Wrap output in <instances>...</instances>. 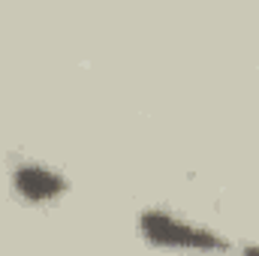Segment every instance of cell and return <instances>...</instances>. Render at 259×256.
Wrapping results in <instances>:
<instances>
[{"mask_svg":"<svg viewBox=\"0 0 259 256\" xmlns=\"http://www.w3.org/2000/svg\"><path fill=\"white\" fill-rule=\"evenodd\" d=\"M9 181L18 199L27 205H55L69 193V178L55 166H46L39 160H18L9 169Z\"/></svg>","mask_w":259,"mask_h":256,"instance_id":"cell-2","label":"cell"},{"mask_svg":"<svg viewBox=\"0 0 259 256\" xmlns=\"http://www.w3.org/2000/svg\"><path fill=\"white\" fill-rule=\"evenodd\" d=\"M244 250H247V253H259V244H247Z\"/></svg>","mask_w":259,"mask_h":256,"instance_id":"cell-3","label":"cell"},{"mask_svg":"<svg viewBox=\"0 0 259 256\" xmlns=\"http://www.w3.org/2000/svg\"><path fill=\"white\" fill-rule=\"evenodd\" d=\"M139 235L160 250H196V253H223L232 244L211 226L196 223L169 208H145L136 220Z\"/></svg>","mask_w":259,"mask_h":256,"instance_id":"cell-1","label":"cell"}]
</instances>
